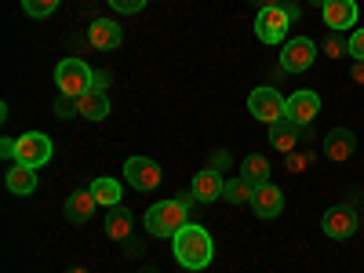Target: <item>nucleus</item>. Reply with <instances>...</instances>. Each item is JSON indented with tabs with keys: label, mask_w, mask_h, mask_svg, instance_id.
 Instances as JSON below:
<instances>
[{
	"label": "nucleus",
	"mask_w": 364,
	"mask_h": 273,
	"mask_svg": "<svg viewBox=\"0 0 364 273\" xmlns=\"http://www.w3.org/2000/svg\"><path fill=\"white\" fill-rule=\"evenodd\" d=\"M193 204H197L193 190H190V193H175V197H168V200H157V204L142 215L146 233H149V237H161V240H171L182 226L190 223V208H193Z\"/></svg>",
	"instance_id": "f257e3e1"
},
{
	"label": "nucleus",
	"mask_w": 364,
	"mask_h": 273,
	"mask_svg": "<svg viewBox=\"0 0 364 273\" xmlns=\"http://www.w3.org/2000/svg\"><path fill=\"white\" fill-rule=\"evenodd\" d=\"M171 252L182 269H208L211 259H215V240L200 223H186L171 237Z\"/></svg>",
	"instance_id": "f03ea898"
},
{
	"label": "nucleus",
	"mask_w": 364,
	"mask_h": 273,
	"mask_svg": "<svg viewBox=\"0 0 364 273\" xmlns=\"http://www.w3.org/2000/svg\"><path fill=\"white\" fill-rule=\"evenodd\" d=\"M321 230H324V237H331V240H350V237L360 230V193L353 190L350 200L328 208L324 219H321Z\"/></svg>",
	"instance_id": "7ed1b4c3"
},
{
	"label": "nucleus",
	"mask_w": 364,
	"mask_h": 273,
	"mask_svg": "<svg viewBox=\"0 0 364 273\" xmlns=\"http://www.w3.org/2000/svg\"><path fill=\"white\" fill-rule=\"evenodd\" d=\"M91 84H95V70H91L84 58H77V55L63 58V63L55 66V87H58V95L80 99L84 91H91Z\"/></svg>",
	"instance_id": "20e7f679"
},
{
	"label": "nucleus",
	"mask_w": 364,
	"mask_h": 273,
	"mask_svg": "<svg viewBox=\"0 0 364 273\" xmlns=\"http://www.w3.org/2000/svg\"><path fill=\"white\" fill-rule=\"evenodd\" d=\"M55 157V146L44 132H26L15 139V164H26V168H44L48 161Z\"/></svg>",
	"instance_id": "39448f33"
},
{
	"label": "nucleus",
	"mask_w": 364,
	"mask_h": 273,
	"mask_svg": "<svg viewBox=\"0 0 364 273\" xmlns=\"http://www.w3.org/2000/svg\"><path fill=\"white\" fill-rule=\"evenodd\" d=\"M161 178H164V171L154 157H128L124 161V182L139 193H154L161 186Z\"/></svg>",
	"instance_id": "423d86ee"
},
{
	"label": "nucleus",
	"mask_w": 364,
	"mask_h": 273,
	"mask_svg": "<svg viewBox=\"0 0 364 273\" xmlns=\"http://www.w3.org/2000/svg\"><path fill=\"white\" fill-rule=\"evenodd\" d=\"M284 102H288V99H281V91H277V87L262 84V87H255L252 95H248V113H252L255 120H262V124L269 128L273 120H281V117H284Z\"/></svg>",
	"instance_id": "0eeeda50"
},
{
	"label": "nucleus",
	"mask_w": 364,
	"mask_h": 273,
	"mask_svg": "<svg viewBox=\"0 0 364 273\" xmlns=\"http://www.w3.org/2000/svg\"><path fill=\"white\" fill-rule=\"evenodd\" d=\"M295 26V18L284 8H262L255 15V37L262 44H284V33Z\"/></svg>",
	"instance_id": "6e6552de"
},
{
	"label": "nucleus",
	"mask_w": 364,
	"mask_h": 273,
	"mask_svg": "<svg viewBox=\"0 0 364 273\" xmlns=\"http://www.w3.org/2000/svg\"><path fill=\"white\" fill-rule=\"evenodd\" d=\"M317 44L310 37H291L284 41V51H281V70L284 73H306L314 66V58H317Z\"/></svg>",
	"instance_id": "1a4fd4ad"
},
{
	"label": "nucleus",
	"mask_w": 364,
	"mask_h": 273,
	"mask_svg": "<svg viewBox=\"0 0 364 273\" xmlns=\"http://www.w3.org/2000/svg\"><path fill=\"white\" fill-rule=\"evenodd\" d=\"M317 113H321V95L310 91V87L295 91V95H288V102H284V117L291 120V124H299V128H310L317 120Z\"/></svg>",
	"instance_id": "9d476101"
},
{
	"label": "nucleus",
	"mask_w": 364,
	"mask_h": 273,
	"mask_svg": "<svg viewBox=\"0 0 364 273\" xmlns=\"http://www.w3.org/2000/svg\"><path fill=\"white\" fill-rule=\"evenodd\" d=\"M321 18L331 33H346V29H357V0H324Z\"/></svg>",
	"instance_id": "9b49d317"
},
{
	"label": "nucleus",
	"mask_w": 364,
	"mask_h": 273,
	"mask_svg": "<svg viewBox=\"0 0 364 273\" xmlns=\"http://www.w3.org/2000/svg\"><path fill=\"white\" fill-rule=\"evenodd\" d=\"M124 33H120V26L113 18H91L87 22V44L95 51H117Z\"/></svg>",
	"instance_id": "f8f14e48"
},
{
	"label": "nucleus",
	"mask_w": 364,
	"mask_h": 273,
	"mask_svg": "<svg viewBox=\"0 0 364 273\" xmlns=\"http://www.w3.org/2000/svg\"><path fill=\"white\" fill-rule=\"evenodd\" d=\"M353 154H357V135H353L350 128H331V132L324 135V157H328V161L343 164V161H350Z\"/></svg>",
	"instance_id": "ddd939ff"
},
{
	"label": "nucleus",
	"mask_w": 364,
	"mask_h": 273,
	"mask_svg": "<svg viewBox=\"0 0 364 273\" xmlns=\"http://www.w3.org/2000/svg\"><path fill=\"white\" fill-rule=\"evenodd\" d=\"M252 211L259 219H277L284 211V193L273 186V182H266V186H255L252 193Z\"/></svg>",
	"instance_id": "4468645a"
},
{
	"label": "nucleus",
	"mask_w": 364,
	"mask_h": 273,
	"mask_svg": "<svg viewBox=\"0 0 364 273\" xmlns=\"http://www.w3.org/2000/svg\"><path fill=\"white\" fill-rule=\"evenodd\" d=\"M269 146L277 149V154H291V149H299L302 146V128L299 124H291L288 117H281V120H273L269 124Z\"/></svg>",
	"instance_id": "2eb2a0df"
},
{
	"label": "nucleus",
	"mask_w": 364,
	"mask_h": 273,
	"mask_svg": "<svg viewBox=\"0 0 364 273\" xmlns=\"http://www.w3.org/2000/svg\"><path fill=\"white\" fill-rule=\"evenodd\" d=\"M193 197L200 200V204H211V200H219L223 197V190H226V178H223V171H215V168H204V171H197L193 175Z\"/></svg>",
	"instance_id": "dca6fc26"
},
{
	"label": "nucleus",
	"mask_w": 364,
	"mask_h": 273,
	"mask_svg": "<svg viewBox=\"0 0 364 273\" xmlns=\"http://www.w3.org/2000/svg\"><path fill=\"white\" fill-rule=\"evenodd\" d=\"M102 230H106V237L109 240H124L135 233V215L124 208V204H117V208H106V223H102Z\"/></svg>",
	"instance_id": "f3484780"
},
{
	"label": "nucleus",
	"mask_w": 364,
	"mask_h": 273,
	"mask_svg": "<svg viewBox=\"0 0 364 273\" xmlns=\"http://www.w3.org/2000/svg\"><path fill=\"white\" fill-rule=\"evenodd\" d=\"M95 208H99L95 193H91V190H77V193L66 197V219H70L73 226H84V223H91Z\"/></svg>",
	"instance_id": "a211bd4d"
},
{
	"label": "nucleus",
	"mask_w": 364,
	"mask_h": 273,
	"mask_svg": "<svg viewBox=\"0 0 364 273\" xmlns=\"http://www.w3.org/2000/svg\"><path fill=\"white\" fill-rule=\"evenodd\" d=\"M77 102H80V117L84 120H106L109 117V95H106V91H99V87L84 91Z\"/></svg>",
	"instance_id": "6ab92c4d"
},
{
	"label": "nucleus",
	"mask_w": 364,
	"mask_h": 273,
	"mask_svg": "<svg viewBox=\"0 0 364 273\" xmlns=\"http://www.w3.org/2000/svg\"><path fill=\"white\" fill-rule=\"evenodd\" d=\"M4 182H8V190H11L15 197H29V193L37 190V168H26V164H15V168H8Z\"/></svg>",
	"instance_id": "aec40b11"
},
{
	"label": "nucleus",
	"mask_w": 364,
	"mask_h": 273,
	"mask_svg": "<svg viewBox=\"0 0 364 273\" xmlns=\"http://www.w3.org/2000/svg\"><path fill=\"white\" fill-rule=\"evenodd\" d=\"M87 190L95 193V200H99V204H106V208H117V204H120V197H124V190H120V182H117V178H109V175L95 178Z\"/></svg>",
	"instance_id": "412c9836"
},
{
	"label": "nucleus",
	"mask_w": 364,
	"mask_h": 273,
	"mask_svg": "<svg viewBox=\"0 0 364 273\" xmlns=\"http://www.w3.org/2000/svg\"><path fill=\"white\" fill-rule=\"evenodd\" d=\"M240 178H248L252 186H266L269 182V161L259 157V154L245 157V164H240Z\"/></svg>",
	"instance_id": "4be33fe9"
},
{
	"label": "nucleus",
	"mask_w": 364,
	"mask_h": 273,
	"mask_svg": "<svg viewBox=\"0 0 364 273\" xmlns=\"http://www.w3.org/2000/svg\"><path fill=\"white\" fill-rule=\"evenodd\" d=\"M252 193H255V186L248 178H226V190H223V197L230 200V204H252Z\"/></svg>",
	"instance_id": "5701e85b"
},
{
	"label": "nucleus",
	"mask_w": 364,
	"mask_h": 273,
	"mask_svg": "<svg viewBox=\"0 0 364 273\" xmlns=\"http://www.w3.org/2000/svg\"><path fill=\"white\" fill-rule=\"evenodd\" d=\"M314 161H317L314 149H291V154L284 157V168H288L291 175H302L306 168H314Z\"/></svg>",
	"instance_id": "b1692460"
},
{
	"label": "nucleus",
	"mask_w": 364,
	"mask_h": 273,
	"mask_svg": "<svg viewBox=\"0 0 364 273\" xmlns=\"http://www.w3.org/2000/svg\"><path fill=\"white\" fill-rule=\"evenodd\" d=\"M321 51H324L328 58H343V55H350V37H343V33H331V29H328V37H324Z\"/></svg>",
	"instance_id": "393cba45"
},
{
	"label": "nucleus",
	"mask_w": 364,
	"mask_h": 273,
	"mask_svg": "<svg viewBox=\"0 0 364 273\" xmlns=\"http://www.w3.org/2000/svg\"><path fill=\"white\" fill-rule=\"evenodd\" d=\"M58 4H63V0H22V11L29 18H48V15L58 11Z\"/></svg>",
	"instance_id": "a878e982"
},
{
	"label": "nucleus",
	"mask_w": 364,
	"mask_h": 273,
	"mask_svg": "<svg viewBox=\"0 0 364 273\" xmlns=\"http://www.w3.org/2000/svg\"><path fill=\"white\" fill-rule=\"evenodd\" d=\"M77 113H80V102H77L73 95H58V99H55V117L70 120V117H77Z\"/></svg>",
	"instance_id": "bb28decb"
},
{
	"label": "nucleus",
	"mask_w": 364,
	"mask_h": 273,
	"mask_svg": "<svg viewBox=\"0 0 364 273\" xmlns=\"http://www.w3.org/2000/svg\"><path fill=\"white\" fill-rule=\"evenodd\" d=\"M350 58L353 63H364V26L350 29Z\"/></svg>",
	"instance_id": "cd10ccee"
},
{
	"label": "nucleus",
	"mask_w": 364,
	"mask_h": 273,
	"mask_svg": "<svg viewBox=\"0 0 364 273\" xmlns=\"http://www.w3.org/2000/svg\"><path fill=\"white\" fill-rule=\"evenodd\" d=\"M109 8L120 11V15H135V11L146 8V0H109Z\"/></svg>",
	"instance_id": "c85d7f7f"
},
{
	"label": "nucleus",
	"mask_w": 364,
	"mask_h": 273,
	"mask_svg": "<svg viewBox=\"0 0 364 273\" xmlns=\"http://www.w3.org/2000/svg\"><path fill=\"white\" fill-rule=\"evenodd\" d=\"M233 164V157H230V149H211V164L208 168H215V171H223V168H230Z\"/></svg>",
	"instance_id": "c756f323"
},
{
	"label": "nucleus",
	"mask_w": 364,
	"mask_h": 273,
	"mask_svg": "<svg viewBox=\"0 0 364 273\" xmlns=\"http://www.w3.org/2000/svg\"><path fill=\"white\" fill-rule=\"evenodd\" d=\"M124 255H128V259H142V255H146V245H142V240H135V233L124 240Z\"/></svg>",
	"instance_id": "7c9ffc66"
},
{
	"label": "nucleus",
	"mask_w": 364,
	"mask_h": 273,
	"mask_svg": "<svg viewBox=\"0 0 364 273\" xmlns=\"http://www.w3.org/2000/svg\"><path fill=\"white\" fill-rule=\"evenodd\" d=\"M113 84V77H109V70H95V84H91V87H99V91H106Z\"/></svg>",
	"instance_id": "2f4dec72"
},
{
	"label": "nucleus",
	"mask_w": 364,
	"mask_h": 273,
	"mask_svg": "<svg viewBox=\"0 0 364 273\" xmlns=\"http://www.w3.org/2000/svg\"><path fill=\"white\" fill-rule=\"evenodd\" d=\"M0 157L15 161V139H0Z\"/></svg>",
	"instance_id": "473e14b6"
},
{
	"label": "nucleus",
	"mask_w": 364,
	"mask_h": 273,
	"mask_svg": "<svg viewBox=\"0 0 364 273\" xmlns=\"http://www.w3.org/2000/svg\"><path fill=\"white\" fill-rule=\"evenodd\" d=\"M350 80L364 87V63H353V66H350Z\"/></svg>",
	"instance_id": "72a5a7b5"
},
{
	"label": "nucleus",
	"mask_w": 364,
	"mask_h": 273,
	"mask_svg": "<svg viewBox=\"0 0 364 273\" xmlns=\"http://www.w3.org/2000/svg\"><path fill=\"white\" fill-rule=\"evenodd\" d=\"M252 4L262 11V8H281V0H252Z\"/></svg>",
	"instance_id": "f704fd0d"
},
{
	"label": "nucleus",
	"mask_w": 364,
	"mask_h": 273,
	"mask_svg": "<svg viewBox=\"0 0 364 273\" xmlns=\"http://www.w3.org/2000/svg\"><path fill=\"white\" fill-rule=\"evenodd\" d=\"M66 273H91L87 266H73V269H66Z\"/></svg>",
	"instance_id": "c9c22d12"
},
{
	"label": "nucleus",
	"mask_w": 364,
	"mask_h": 273,
	"mask_svg": "<svg viewBox=\"0 0 364 273\" xmlns=\"http://www.w3.org/2000/svg\"><path fill=\"white\" fill-rule=\"evenodd\" d=\"M306 4H314V8H324V0H306Z\"/></svg>",
	"instance_id": "e433bc0d"
},
{
	"label": "nucleus",
	"mask_w": 364,
	"mask_h": 273,
	"mask_svg": "<svg viewBox=\"0 0 364 273\" xmlns=\"http://www.w3.org/2000/svg\"><path fill=\"white\" fill-rule=\"evenodd\" d=\"M142 273H157V269H154V266H146V269H142Z\"/></svg>",
	"instance_id": "4c0bfd02"
},
{
	"label": "nucleus",
	"mask_w": 364,
	"mask_h": 273,
	"mask_svg": "<svg viewBox=\"0 0 364 273\" xmlns=\"http://www.w3.org/2000/svg\"><path fill=\"white\" fill-rule=\"evenodd\" d=\"M360 226H364V208H360Z\"/></svg>",
	"instance_id": "58836bf2"
}]
</instances>
